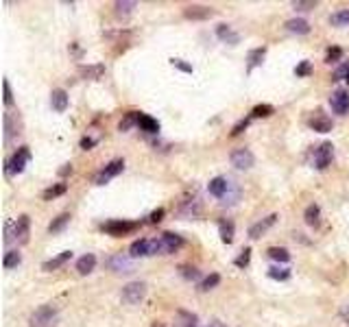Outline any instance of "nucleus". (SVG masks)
<instances>
[{"label": "nucleus", "mask_w": 349, "mask_h": 327, "mask_svg": "<svg viewBox=\"0 0 349 327\" xmlns=\"http://www.w3.org/2000/svg\"><path fill=\"white\" fill-rule=\"evenodd\" d=\"M68 223H70V214H68V212H63V214H59L57 218H55L53 223L48 225V231H50V234H57V231H62Z\"/></svg>", "instance_id": "31"}, {"label": "nucleus", "mask_w": 349, "mask_h": 327, "mask_svg": "<svg viewBox=\"0 0 349 327\" xmlns=\"http://www.w3.org/2000/svg\"><path fill=\"white\" fill-rule=\"evenodd\" d=\"M114 7H116V16L127 18V16H131V11L135 9V2H131V0H125V2H116Z\"/></svg>", "instance_id": "33"}, {"label": "nucleus", "mask_w": 349, "mask_h": 327, "mask_svg": "<svg viewBox=\"0 0 349 327\" xmlns=\"http://www.w3.org/2000/svg\"><path fill=\"white\" fill-rule=\"evenodd\" d=\"M135 227H138V223H131V220H109V223L103 225V231L107 236H114V238H118V236H127L131 234Z\"/></svg>", "instance_id": "6"}, {"label": "nucleus", "mask_w": 349, "mask_h": 327, "mask_svg": "<svg viewBox=\"0 0 349 327\" xmlns=\"http://www.w3.org/2000/svg\"><path fill=\"white\" fill-rule=\"evenodd\" d=\"M4 142H11L13 135L20 133V129H22V122H20V118L16 114H4Z\"/></svg>", "instance_id": "13"}, {"label": "nucleus", "mask_w": 349, "mask_h": 327, "mask_svg": "<svg viewBox=\"0 0 349 327\" xmlns=\"http://www.w3.org/2000/svg\"><path fill=\"white\" fill-rule=\"evenodd\" d=\"M330 24L332 27H349V9H341V11L332 13Z\"/></svg>", "instance_id": "28"}, {"label": "nucleus", "mask_w": 349, "mask_h": 327, "mask_svg": "<svg viewBox=\"0 0 349 327\" xmlns=\"http://www.w3.org/2000/svg\"><path fill=\"white\" fill-rule=\"evenodd\" d=\"M107 268L111 273H118V275H127V273H133L135 270V262L127 258V255L118 253V255H111L107 260Z\"/></svg>", "instance_id": "4"}, {"label": "nucleus", "mask_w": 349, "mask_h": 327, "mask_svg": "<svg viewBox=\"0 0 349 327\" xmlns=\"http://www.w3.org/2000/svg\"><path fill=\"white\" fill-rule=\"evenodd\" d=\"M2 89H4V98H2V100H4V105L9 107V105L13 103V92H11V85H9L7 79L2 81Z\"/></svg>", "instance_id": "44"}, {"label": "nucleus", "mask_w": 349, "mask_h": 327, "mask_svg": "<svg viewBox=\"0 0 349 327\" xmlns=\"http://www.w3.org/2000/svg\"><path fill=\"white\" fill-rule=\"evenodd\" d=\"M65 190H68V183H55V185H50L48 190H44V201L57 199V196L65 194Z\"/></svg>", "instance_id": "29"}, {"label": "nucleus", "mask_w": 349, "mask_h": 327, "mask_svg": "<svg viewBox=\"0 0 349 327\" xmlns=\"http://www.w3.org/2000/svg\"><path fill=\"white\" fill-rule=\"evenodd\" d=\"M57 323H59V310L53 303L39 305L31 314V319H29V327H57Z\"/></svg>", "instance_id": "1"}, {"label": "nucleus", "mask_w": 349, "mask_h": 327, "mask_svg": "<svg viewBox=\"0 0 349 327\" xmlns=\"http://www.w3.org/2000/svg\"><path fill=\"white\" fill-rule=\"evenodd\" d=\"M70 258H72V251H63V253H59L57 258H53V260H48V262H44L42 264V268L44 270H57V268H62V266L65 264V262H68Z\"/></svg>", "instance_id": "22"}, {"label": "nucleus", "mask_w": 349, "mask_h": 327, "mask_svg": "<svg viewBox=\"0 0 349 327\" xmlns=\"http://www.w3.org/2000/svg\"><path fill=\"white\" fill-rule=\"evenodd\" d=\"M216 37L225 44H231V46H236V44L240 42V35L231 31V27H227V24H219V27H216Z\"/></svg>", "instance_id": "16"}, {"label": "nucleus", "mask_w": 349, "mask_h": 327, "mask_svg": "<svg viewBox=\"0 0 349 327\" xmlns=\"http://www.w3.org/2000/svg\"><path fill=\"white\" fill-rule=\"evenodd\" d=\"M229 159H231V164H234L238 170H249L251 166L255 164V157H254V153H251L249 149H236V150H231Z\"/></svg>", "instance_id": "8"}, {"label": "nucleus", "mask_w": 349, "mask_h": 327, "mask_svg": "<svg viewBox=\"0 0 349 327\" xmlns=\"http://www.w3.org/2000/svg\"><path fill=\"white\" fill-rule=\"evenodd\" d=\"M94 266H96V255H94V253H85L83 258L77 260V270H79V275L92 273Z\"/></svg>", "instance_id": "23"}, {"label": "nucleus", "mask_w": 349, "mask_h": 327, "mask_svg": "<svg viewBox=\"0 0 349 327\" xmlns=\"http://www.w3.org/2000/svg\"><path fill=\"white\" fill-rule=\"evenodd\" d=\"M123 170H125V162H123V159H114V162H109L103 170H100L98 175H96L94 183H96V185H105L109 179L118 177V175L123 173Z\"/></svg>", "instance_id": "5"}, {"label": "nucleus", "mask_w": 349, "mask_h": 327, "mask_svg": "<svg viewBox=\"0 0 349 327\" xmlns=\"http://www.w3.org/2000/svg\"><path fill=\"white\" fill-rule=\"evenodd\" d=\"M277 218H280V216H277V214H271V216H266V218L257 220L255 225H251V227H249V238L257 240L262 234H266V231H269V229L273 227V225L277 223Z\"/></svg>", "instance_id": "12"}, {"label": "nucleus", "mask_w": 349, "mask_h": 327, "mask_svg": "<svg viewBox=\"0 0 349 327\" xmlns=\"http://www.w3.org/2000/svg\"><path fill=\"white\" fill-rule=\"evenodd\" d=\"M29 159H31V150H29V147H20L16 153L7 159V166H4L7 175H20V173H24Z\"/></svg>", "instance_id": "2"}, {"label": "nucleus", "mask_w": 349, "mask_h": 327, "mask_svg": "<svg viewBox=\"0 0 349 327\" xmlns=\"http://www.w3.org/2000/svg\"><path fill=\"white\" fill-rule=\"evenodd\" d=\"M269 277L275 279V281H286L290 279V270L288 268H277V266H273V268H269Z\"/></svg>", "instance_id": "38"}, {"label": "nucleus", "mask_w": 349, "mask_h": 327, "mask_svg": "<svg viewBox=\"0 0 349 327\" xmlns=\"http://www.w3.org/2000/svg\"><path fill=\"white\" fill-rule=\"evenodd\" d=\"M303 220H306L308 227H318L321 225V208L317 203H310L303 212Z\"/></svg>", "instance_id": "19"}, {"label": "nucleus", "mask_w": 349, "mask_h": 327, "mask_svg": "<svg viewBox=\"0 0 349 327\" xmlns=\"http://www.w3.org/2000/svg\"><path fill=\"white\" fill-rule=\"evenodd\" d=\"M249 122H251V118H245V120H240V122L236 124L234 129H231V135H240L242 131H245L247 127H249Z\"/></svg>", "instance_id": "47"}, {"label": "nucleus", "mask_w": 349, "mask_h": 327, "mask_svg": "<svg viewBox=\"0 0 349 327\" xmlns=\"http://www.w3.org/2000/svg\"><path fill=\"white\" fill-rule=\"evenodd\" d=\"M68 173H72V166H70V164H65L63 168L59 170V175H62V177H63V175H68Z\"/></svg>", "instance_id": "50"}, {"label": "nucleus", "mask_w": 349, "mask_h": 327, "mask_svg": "<svg viewBox=\"0 0 349 327\" xmlns=\"http://www.w3.org/2000/svg\"><path fill=\"white\" fill-rule=\"evenodd\" d=\"M138 127L144 133H159V122L155 118H151L149 114H138Z\"/></svg>", "instance_id": "18"}, {"label": "nucleus", "mask_w": 349, "mask_h": 327, "mask_svg": "<svg viewBox=\"0 0 349 327\" xmlns=\"http://www.w3.org/2000/svg\"><path fill=\"white\" fill-rule=\"evenodd\" d=\"M50 105H53L55 112H65L68 109V92L65 89H53V94H50Z\"/></svg>", "instance_id": "17"}, {"label": "nucleus", "mask_w": 349, "mask_h": 327, "mask_svg": "<svg viewBox=\"0 0 349 327\" xmlns=\"http://www.w3.org/2000/svg\"><path fill=\"white\" fill-rule=\"evenodd\" d=\"M210 327H225V325H222V323H221V321H214V323H212Z\"/></svg>", "instance_id": "51"}, {"label": "nucleus", "mask_w": 349, "mask_h": 327, "mask_svg": "<svg viewBox=\"0 0 349 327\" xmlns=\"http://www.w3.org/2000/svg\"><path fill=\"white\" fill-rule=\"evenodd\" d=\"M221 284V275L219 273H212V275H207V277L201 281V286H199V290H212V288H216V286Z\"/></svg>", "instance_id": "35"}, {"label": "nucleus", "mask_w": 349, "mask_h": 327, "mask_svg": "<svg viewBox=\"0 0 349 327\" xmlns=\"http://www.w3.org/2000/svg\"><path fill=\"white\" fill-rule=\"evenodd\" d=\"M286 31L297 33V35H306V33H310V24H308L303 18H292L286 22Z\"/></svg>", "instance_id": "24"}, {"label": "nucleus", "mask_w": 349, "mask_h": 327, "mask_svg": "<svg viewBox=\"0 0 349 327\" xmlns=\"http://www.w3.org/2000/svg\"><path fill=\"white\" fill-rule=\"evenodd\" d=\"M264 55H266V48H264V46L251 50V53H249V65H247V70L251 72V70H254L255 65H260V63H262V59H264Z\"/></svg>", "instance_id": "30"}, {"label": "nucleus", "mask_w": 349, "mask_h": 327, "mask_svg": "<svg viewBox=\"0 0 349 327\" xmlns=\"http://www.w3.org/2000/svg\"><path fill=\"white\" fill-rule=\"evenodd\" d=\"M341 57H343L341 48H330V50H327V55H325V63H336Z\"/></svg>", "instance_id": "42"}, {"label": "nucleus", "mask_w": 349, "mask_h": 327, "mask_svg": "<svg viewBox=\"0 0 349 327\" xmlns=\"http://www.w3.org/2000/svg\"><path fill=\"white\" fill-rule=\"evenodd\" d=\"M29 231H31V218H29L27 214H22L16 223H13V240H16L18 244H27Z\"/></svg>", "instance_id": "9"}, {"label": "nucleus", "mask_w": 349, "mask_h": 327, "mask_svg": "<svg viewBox=\"0 0 349 327\" xmlns=\"http://www.w3.org/2000/svg\"><path fill=\"white\" fill-rule=\"evenodd\" d=\"M159 242H161V255H166V253H175L177 249H181V246H184V238H181L179 234L166 231L159 238Z\"/></svg>", "instance_id": "11"}, {"label": "nucleus", "mask_w": 349, "mask_h": 327, "mask_svg": "<svg viewBox=\"0 0 349 327\" xmlns=\"http://www.w3.org/2000/svg\"><path fill=\"white\" fill-rule=\"evenodd\" d=\"M161 218H164V208H159V209H155V212L153 214H151L149 216V220H151V223H159V220Z\"/></svg>", "instance_id": "48"}, {"label": "nucleus", "mask_w": 349, "mask_h": 327, "mask_svg": "<svg viewBox=\"0 0 349 327\" xmlns=\"http://www.w3.org/2000/svg\"><path fill=\"white\" fill-rule=\"evenodd\" d=\"M266 253H269V258L275 260V262H288L290 260V253H288V249H284V246H271Z\"/></svg>", "instance_id": "32"}, {"label": "nucleus", "mask_w": 349, "mask_h": 327, "mask_svg": "<svg viewBox=\"0 0 349 327\" xmlns=\"http://www.w3.org/2000/svg\"><path fill=\"white\" fill-rule=\"evenodd\" d=\"M332 159H334V147H332V142H323L321 147L315 149V168L325 170L327 166L332 164Z\"/></svg>", "instance_id": "7"}, {"label": "nucleus", "mask_w": 349, "mask_h": 327, "mask_svg": "<svg viewBox=\"0 0 349 327\" xmlns=\"http://www.w3.org/2000/svg\"><path fill=\"white\" fill-rule=\"evenodd\" d=\"M347 83H349V79H347Z\"/></svg>", "instance_id": "53"}, {"label": "nucleus", "mask_w": 349, "mask_h": 327, "mask_svg": "<svg viewBox=\"0 0 349 327\" xmlns=\"http://www.w3.org/2000/svg\"><path fill=\"white\" fill-rule=\"evenodd\" d=\"M94 144H96L94 138H83V140H81V149H85V150H90Z\"/></svg>", "instance_id": "49"}, {"label": "nucleus", "mask_w": 349, "mask_h": 327, "mask_svg": "<svg viewBox=\"0 0 349 327\" xmlns=\"http://www.w3.org/2000/svg\"><path fill=\"white\" fill-rule=\"evenodd\" d=\"M310 72H312V63H310V61H301V63L295 68V74H297V77H308Z\"/></svg>", "instance_id": "43"}, {"label": "nucleus", "mask_w": 349, "mask_h": 327, "mask_svg": "<svg viewBox=\"0 0 349 327\" xmlns=\"http://www.w3.org/2000/svg\"><path fill=\"white\" fill-rule=\"evenodd\" d=\"M343 314H345L347 319H349V308H343Z\"/></svg>", "instance_id": "52"}, {"label": "nucleus", "mask_w": 349, "mask_h": 327, "mask_svg": "<svg viewBox=\"0 0 349 327\" xmlns=\"http://www.w3.org/2000/svg\"><path fill=\"white\" fill-rule=\"evenodd\" d=\"M343 79H349V61H345L343 65H338L336 72H334V81H343Z\"/></svg>", "instance_id": "41"}, {"label": "nucleus", "mask_w": 349, "mask_h": 327, "mask_svg": "<svg viewBox=\"0 0 349 327\" xmlns=\"http://www.w3.org/2000/svg\"><path fill=\"white\" fill-rule=\"evenodd\" d=\"M249 260H251V251L245 249V251H242V253L238 255V258H236V266H240V268H242V266L249 264Z\"/></svg>", "instance_id": "45"}, {"label": "nucleus", "mask_w": 349, "mask_h": 327, "mask_svg": "<svg viewBox=\"0 0 349 327\" xmlns=\"http://www.w3.org/2000/svg\"><path fill=\"white\" fill-rule=\"evenodd\" d=\"M207 190H210L212 196H216V199H222V196L227 194V190H229V181L225 177H214L207 183Z\"/></svg>", "instance_id": "15"}, {"label": "nucleus", "mask_w": 349, "mask_h": 327, "mask_svg": "<svg viewBox=\"0 0 349 327\" xmlns=\"http://www.w3.org/2000/svg\"><path fill=\"white\" fill-rule=\"evenodd\" d=\"M308 124H310V129L317 131V133H327V131H332V120L325 118V116H315V118L308 120Z\"/></svg>", "instance_id": "21"}, {"label": "nucleus", "mask_w": 349, "mask_h": 327, "mask_svg": "<svg viewBox=\"0 0 349 327\" xmlns=\"http://www.w3.org/2000/svg\"><path fill=\"white\" fill-rule=\"evenodd\" d=\"M234 231H236V227L231 220H219V236L225 244H229L231 240H234Z\"/></svg>", "instance_id": "26"}, {"label": "nucleus", "mask_w": 349, "mask_h": 327, "mask_svg": "<svg viewBox=\"0 0 349 327\" xmlns=\"http://www.w3.org/2000/svg\"><path fill=\"white\" fill-rule=\"evenodd\" d=\"M292 7H295L297 11H310V9L317 7V0H295Z\"/></svg>", "instance_id": "40"}, {"label": "nucleus", "mask_w": 349, "mask_h": 327, "mask_svg": "<svg viewBox=\"0 0 349 327\" xmlns=\"http://www.w3.org/2000/svg\"><path fill=\"white\" fill-rule=\"evenodd\" d=\"M177 323H179V327H196V314L179 310L177 312Z\"/></svg>", "instance_id": "27"}, {"label": "nucleus", "mask_w": 349, "mask_h": 327, "mask_svg": "<svg viewBox=\"0 0 349 327\" xmlns=\"http://www.w3.org/2000/svg\"><path fill=\"white\" fill-rule=\"evenodd\" d=\"M20 262H22V255H20L18 251H9V253L4 255V260H2V266H4V268H16Z\"/></svg>", "instance_id": "37"}, {"label": "nucleus", "mask_w": 349, "mask_h": 327, "mask_svg": "<svg viewBox=\"0 0 349 327\" xmlns=\"http://www.w3.org/2000/svg\"><path fill=\"white\" fill-rule=\"evenodd\" d=\"M131 127H138V112H129L123 120H120V124H118L120 131H129Z\"/></svg>", "instance_id": "34"}, {"label": "nucleus", "mask_w": 349, "mask_h": 327, "mask_svg": "<svg viewBox=\"0 0 349 327\" xmlns=\"http://www.w3.org/2000/svg\"><path fill=\"white\" fill-rule=\"evenodd\" d=\"M330 107L334 114L345 116L349 112V92L347 89H336L330 96Z\"/></svg>", "instance_id": "10"}, {"label": "nucleus", "mask_w": 349, "mask_h": 327, "mask_svg": "<svg viewBox=\"0 0 349 327\" xmlns=\"http://www.w3.org/2000/svg\"><path fill=\"white\" fill-rule=\"evenodd\" d=\"M105 72V65L103 63H96V65H81L79 74L83 79H100Z\"/></svg>", "instance_id": "25"}, {"label": "nucleus", "mask_w": 349, "mask_h": 327, "mask_svg": "<svg viewBox=\"0 0 349 327\" xmlns=\"http://www.w3.org/2000/svg\"><path fill=\"white\" fill-rule=\"evenodd\" d=\"M129 255L131 258H146V255H151V240H135L133 244L129 246Z\"/></svg>", "instance_id": "20"}, {"label": "nucleus", "mask_w": 349, "mask_h": 327, "mask_svg": "<svg viewBox=\"0 0 349 327\" xmlns=\"http://www.w3.org/2000/svg\"><path fill=\"white\" fill-rule=\"evenodd\" d=\"M146 297V284L144 281H131L123 288V301L129 305H135L140 303Z\"/></svg>", "instance_id": "3"}, {"label": "nucleus", "mask_w": 349, "mask_h": 327, "mask_svg": "<svg viewBox=\"0 0 349 327\" xmlns=\"http://www.w3.org/2000/svg\"><path fill=\"white\" fill-rule=\"evenodd\" d=\"M273 112H275L273 105H255V107L251 109V118H269Z\"/></svg>", "instance_id": "36"}, {"label": "nucleus", "mask_w": 349, "mask_h": 327, "mask_svg": "<svg viewBox=\"0 0 349 327\" xmlns=\"http://www.w3.org/2000/svg\"><path fill=\"white\" fill-rule=\"evenodd\" d=\"M184 16L188 20H207L214 16V9L203 7V4H190V7L184 9Z\"/></svg>", "instance_id": "14"}, {"label": "nucleus", "mask_w": 349, "mask_h": 327, "mask_svg": "<svg viewBox=\"0 0 349 327\" xmlns=\"http://www.w3.org/2000/svg\"><path fill=\"white\" fill-rule=\"evenodd\" d=\"M170 63H173L175 68H179L181 72H192V65H190V63H186L184 59H170Z\"/></svg>", "instance_id": "46"}, {"label": "nucleus", "mask_w": 349, "mask_h": 327, "mask_svg": "<svg viewBox=\"0 0 349 327\" xmlns=\"http://www.w3.org/2000/svg\"><path fill=\"white\" fill-rule=\"evenodd\" d=\"M179 273H181V277H186V279H199V270L194 268V266H179Z\"/></svg>", "instance_id": "39"}]
</instances>
